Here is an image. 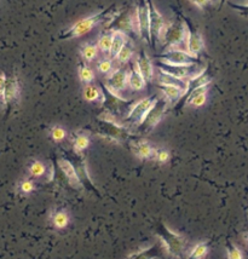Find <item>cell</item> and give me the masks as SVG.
Here are the masks:
<instances>
[{
  "label": "cell",
  "instance_id": "cell-1",
  "mask_svg": "<svg viewBox=\"0 0 248 259\" xmlns=\"http://www.w3.org/2000/svg\"><path fill=\"white\" fill-rule=\"evenodd\" d=\"M113 9L114 6H110V8L107 9V10L97 12V14H94L91 15V16L85 17L82 18V20L77 21V22L74 23L70 28H68L67 30H64V32H62L58 38L61 40H69V39L79 38V36L85 35V34L91 32L92 28L97 26V24L104 22V21H108V22H109L111 18L115 16L116 14V12L114 14Z\"/></svg>",
  "mask_w": 248,
  "mask_h": 259
},
{
  "label": "cell",
  "instance_id": "cell-2",
  "mask_svg": "<svg viewBox=\"0 0 248 259\" xmlns=\"http://www.w3.org/2000/svg\"><path fill=\"white\" fill-rule=\"evenodd\" d=\"M188 35V27L185 23V20H176L173 22L166 23L165 29H163L162 35H161L160 44L163 48V50H171V49H182V45H184L187 41ZM187 51V50H185Z\"/></svg>",
  "mask_w": 248,
  "mask_h": 259
},
{
  "label": "cell",
  "instance_id": "cell-3",
  "mask_svg": "<svg viewBox=\"0 0 248 259\" xmlns=\"http://www.w3.org/2000/svg\"><path fill=\"white\" fill-rule=\"evenodd\" d=\"M108 30H119L130 35H138V26H137V14L136 10L132 9H126L122 12H116L107 24Z\"/></svg>",
  "mask_w": 248,
  "mask_h": 259
},
{
  "label": "cell",
  "instance_id": "cell-4",
  "mask_svg": "<svg viewBox=\"0 0 248 259\" xmlns=\"http://www.w3.org/2000/svg\"><path fill=\"white\" fill-rule=\"evenodd\" d=\"M156 233L159 234L165 249L175 257H181L187 246V240L184 236L179 235L170 229L165 223H159L156 227Z\"/></svg>",
  "mask_w": 248,
  "mask_h": 259
},
{
  "label": "cell",
  "instance_id": "cell-5",
  "mask_svg": "<svg viewBox=\"0 0 248 259\" xmlns=\"http://www.w3.org/2000/svg\"><path fill=\"white\" fill-rule=\"evenodd\" d=\"M170 102L166 100V98H159L155 106L149 110V113L147 114L142 124L138 126V130L141 134L147 135L149 132H151L153 130L159 125V122L162 120L163 115H165L167 107H169Z\"/></svg>",
  "mask_w": 248,
  "mask_h": 259
},
{
  "label": "cell",
  "instance_id": "cell-6",
  "mask_svg": "<svg viewBox=\"0 0 248 259\" xmlns=\"http://www.w3.org/2000/svg\"><path fill=\"white\" fill-rule=\"evenodd\" d=\"M157 68H159V72L169 74V75L175 76L177 79L185 80V81H189V80L196 78L203 72H206V67H201L198 64H194V66H169V64L160 63Z\"/></svg>",
  "mask_w": 248,
  "mask_h": 259
},
{
  "label": "cell",
  "instance_id": "cell-7",
  "mask_svg": "<svg viewBox=\"0 0 248 259\" xmlns=\"http://www.w3.org/2000/svg\"><path fill=\"white\" fill-rule=\"evenodd\" d=\"M157 100H159V97L154 96L143 98V100L138 101L137 103L131 108V110L127 114L126 118L123 119V122H129V124L136 126L141 125L142 121H143L145 116H147V114L149 113V110L155 106Z\"/></svg>",
  "mask_w": 248,
  "mask_h": 259
},
{
  "label": "cell",
  "instance_id": "cell-8",
  "mask_svg": "<svg viewBox=\"0 0 248 259\" xmlns=\"http://www.w3.org/2000/svg\"><path fill=\"white\" fill-rule=\"evenodd\" d=\"M160 62L169 66H194L197 64V58L181 49H171L163 51L159 56Z\"/></svg>",
  "mask_w": 248,
  "mask_h": 259
},
{
  "label": "cell",
  "instance_id": "cell-9",
  "mask_svg": "<svg viewBox=\"0 0 248 259\" xmlns=\"http://www.w3.org/2000/svg\"><path fill=\"white\" fill-rule=\"evenodd\" d=\"M21 97V85L20 79L16 74H12L10 76H6L4 96H3V106L6 108L8 112H10L11 108H14L20 102Z\"/></svg>",
  "mask_w": 248,
  "mask_h": 259
},
{
  "label": "cell",
  "instance_id": "cell-10",
  "mask_svg": "<svg viewBox=\"0 0 248 259\" xmlns=\"http://www.w3.org/2000/svg\"><path fill=\"white\" fill-rule=\"evenodd\" d=\"M127 88V70L122 68H116L110 74H108L107 81H105V89L110 92L111 96L126 101L121 96V92L125 91Z\"/></svg>",
  "mask_w": 248,
  "mask_h": 259
},
{
  "label": "cell",
  "instance_id": "cell-11",
  "mask_svg": "<svg viewBox=\"0 0 248 259\" xmlns=\"http://www.w3.org/2000/svg\"><path fill=\"white\" fill-rule=\"evenodd\" d=\"M137 14V26H138V36L147 44L151 45L150 35V17H149V8L147 0H141L136 8Z\"/></svg>",
  "mask_w": 248,
  "mask_h": 259
},
{
  "label": "cell",
  "instance_id": "cell-12",
  "mask_svg": "<svg viewBox=\"0 0 248 259\" xmlns=\"http://www.w3.org/2000/svg\"><path fill=\"white\" fill-rule=\"evenodd\" d=\"M149 8V17H150V35H151V45L156 46L157 42L161 41V35H162L163 29H165L166 22L165 18L160 14V11L155 8L154 3L151 0H147Z\"/></svg>",
  "mask_w": 248,
  "mask_h": 259
},
{
  "label": "cell",
  "instance_id": "cell-13",
  "mask_svg": "<svg viewBox=\"0 0 248 259\" xmlns=\"http://www.w3.org/2000/svg\"><path fill=\"white\" fill-rule=\"evenodd\" d=\"M188 27V35H187V41H185V50L191 56L198 60V55L203 51L204 49V41L202 34L198 32L197 29H195L193 26H190V23L185 20Z\"/></svg>",
  "mask_w": 248,
  "mask_h": 259
},
{
  "label": "cell",
  "instance_id": "cell-14",
  "mask_svg": "<svg viewBox=\"0 0 248 259\" xmlns=\"http://www.w3.org/2000/svg\"><path fill=\"white\" fill-rule=\"evenodd\" d=\"M132 152L137 158L141 160H150L155 158V153H156V148H154L145 140L133 141L131 143Z\"/></svg>",
  "mask_w": 248,
  "mask_h": 259
},
{
  "label": "cell",
  "instance_id": "cell-15",
  "mask_svg": "<svg viewBox=\"0 0 248 259\" xmlns=\"http://www.w3.org/2000/svg\"><path fill=\"white\" fill-rule=\"evenodd\" d=\"M135 62L137 63L139 72L142 73V75H143L145 81L147 82L151 81L154 78V67H153V62H151L150 57H149L147 52L142 51L137 56V58H136Z\"/></svg>",
  "mask_w": 248,
  "mask_h": 259
},
{
  "label": "cell",
  "instance_id": "cell-16",
  "mask_svg": "<svg viewBox=\"0 0 248 259\" xmlns=\"http://www.w3.org/2000/svg\"><path fill=\"white\" fill-rule=\"evenodd\" d=\"M127 85L130 86L132 91H142L147 85V81L139 72L137 63H133L132 68L127 70Z\"/></svg>",
  "mask_w": 248,
  "mask_h": 259
},
{
  "label": "cell",
  "instance_id": "cell-17",
  "mask_svg": "<svg viewBox=\"0 0 248 259\" xmlns=\"http://www.w3.org/2000/svg\"><path fill=\"white\" fill-rule=\"evenodd\" d=\"M58 166H60L61 171L63 172V175L66 176L67 180L69 181V183L72 184L74 188H80L81 187V180H80L79 175H77L76 169L72 165V162L68 161L67 159H58Z\"/></svg>",
  "mask_w": 248,
  "mask_h": 259
},
{
  "label": "cell",
  "instance_id": "cell-18",
  "mask_svg": "<svg viewBox=\"0 0 248 259\" xmlns=\"http://www.w3.org/2000/svg\"><path fill=\"white\" fill-rule=\"evenodd\" d=\"M111 32V48H110V54L109 58L114 60L116 57V55L119 54V51L129 42L130 38L119 30H109Z\"/></svg>",
  "mask_w": 248,
  "mask_h": 259
},
{
  "label": "cell",
  "instance_id": "cell-19",
  "mask_svg": "<svg viewBox=\"0 0 248 259\" xmlns=\"http://www.w3.org/2000/svg\"><path fill=\"white\" fill-rule=\"evenodd\" d=\"M82 96L85 98V101L88 102H96V103H104L105 97L104 92L92 84L85 85L82 91Z\"/></svg>",
  "mask_w": 248,
  "mask_h": 259
},
{
  "label": "cell",
  "instance_id": "cell-20",
  "mask_svg": "<svg viewBox=\"0 0 248 259\" xmlns=\"http://www.w3.org/2000/svg\"><path fill=\"white\" fill-rule=\"evenodd\" d=\"M163 248L165 247H163L162 243H155L151 247L136 253L131 259H155L162 255Z\"/></svg>",
  "mask_w": 248,
  "mask_h": 259
},
{
  "label": "cell",
  "instance_id": "cell-21",
  "mask_svg": "<svg viewBox=\"0 0 248 259\" xmlns=\"http://www.w3.org/2000/svg\"><path fill=\"white\" fill-rule=\"evenodd\" d=\"M160 90L162 91L163 96L169 102H177L181 100L182 97H184L185 90H183L181 88H176V86H170V85H159Z\"/></svg>",
  "mask_w": 248,
  "mask_h": 259
},
{
  "label": "cell",
  "instance_id": "cell-22",
  "mask_svg": "<svg viewBox=\"0 0 248 259\" xmlns=\"http://www.w3.org/2000/svg\"><path fill=\"white\" fill-rule=\"evenodd\" d=\"M157 80H159V85L176 86V88H181V89H183V90H187L188 81H185V80L177 79V78H175V76L169 75V74L159 72V75H157Z\"/></svg>",
  "mask_w": 248,
  "mask_h": 259
},
{
  "label": "cell",
  "instance_id": "cell-23",
  "mask_svg": "<svg viewBox=\"0 0 248 259\" xmlns=\"http://www.w3.org/2000/svg\"><path fill=\"white\" fill-rule=\"evenodd\" d=\"M132 56H133V45H132V40L130 39L129 42H127L121 50L119 51V54L116 55V57L114 58V60H116V62L119 64H127L132 60Z\"/></svg>",
  "mask_w": 248,
  "mask_h": 259
},
{
  "label": "cell",
  "instance_id": "cell-24",
  "mask_svg": "<svg viewBox=\"0 0 248 259\" xmlns=\"http://www.w3.org/2000/svg\"><path fill=\"white\" fill-rule=\"evenodd\" d=\"M77 74H79V78L81 80L82 84L88 85L92 84V81L95 80V73L94 70L90 68L85 62H81L77 68Z\"/></svg>",
  "mask_w": 248,
  "mask_h": 259
},
{
  "label": "cell",
  "instance_id": "cell-25",
  "mask_svg": "<svg viewBox=\"0 0 248 259\" xmlns=\"http://www.w3.org/2000/svg\"><path fill=\"white\" fill-rule=\"evenodd\" d=\"M98 48L96 44H85L81 48V57L84 62H92L98 56Z\"/></svg>",
  "mask_w": 248,
  "mask_h": 259
},
{
  "label": "cell",
  "instance_id": "cell-26",
  "mask_svg": "<svg viewBox=\"0 0 248 259\" xmlns=\"http://www.w3.org/2000/svg\"><path fill=\"white\" fill-rule=\"evenodd\" d=\"M97 48L99 52H102V54L105 55V56L109 57L110 48H111V32L104 33L99 36Z\"/></svg>",
  "mask_w": 248,
  "mask_h": 259
},
{
  "label": "cell",
  "instance_id": "cell-27",
  "mask_svg": "<svg viewBox=\"0 0 248 259\" xmlns=\"http://www.w3.org/2000/svg\"><path fill=\"white\" fill-rule=\"evenodd\" d=\"M52 222H54V226L57 229H64L69 224V214L66 211L56 212L54 218H52Z\"/></svg>",
  "mask_w": 248,
  "mask_h": 259
},
{
  "label": "cell",
  "instance_id": "cell-28",
  "mask_svg": "<svg viewBox=\"0 0 248 259\" xmlns=\"http://www.w3.org/2000/svg\"><path fill=\"white\" fill-rule=\"evenodd\" d=\"M90 146V138L86 135H77L74 140V150L76 153H81Z\"/></svg>",
  "mask_w": 248,
  "mask_h": 259
},
{
  "label": "cell",
  "instance_id": "cell-29",
  "mask_svg": "<svg viewBox=\"0 0 248 259\" xmlns=\"http://www.w3.org/2000/svg\"><path fill=\"white\" fill-rule=\"evenodd\" d=\"M45 172H46V167L42 161H38V160H35V161H33L32 163H30L29 174H30V176H32V177L40 178V177H43V176L45 175Z\"/></svg>",
  "mask_w": 248,
  "mask_h": 259
},
{
  "label": "cell",
  "instance_id": "cell-30",
  "mask_svg": "<svg viewBox=\"0 0 248 259\" xmlns=\"http://www.w3.org/2000/svg\"><path fill=\"white\" fill-rule=\"evenodd\" d=\"M207 252H209V245L206 242L197 243L193 251H191L189 259H201L207 254Z\"/></svg>",
  "mask_w": 248,
  "mask_h": 259
},
{
  "label": "cell",
  "instance_id": "cell-31",
  "mask_svg": "<svg viewBox=\"0 0 248 259\" xmlns=\"http://www.w3.org/2000/svg\"><path fill=\"white\" fill-rule=\"evenodd\" d=\"M97 70L99 73L105 74V75L110 74L113 72V60L111 58H103V60L99 61L97 64Z\"/></svg>",
  "mask_w": 248,
  "mask_h": 259
},
{
  "label": "cell",
  "instance_id": "cell-32",
  "mask_svg": "<svg viewBox=\"0 0 248 259\" xmlns=\"http://www.w3.org/2000/svg\"><path fill=\"white\" fill-rule=\"evenodd\" d=\"M51 137L55 142L60 143L67 137V131L62 126H54L51 128Z\"/></svg>",
  "mask_w": 248,
  "mask_h": 259
},
{
  "label": "cell",
  "instance_id": "cell-33",
  "mask_svg": "<svg viewBox=\"0 0 248 259\" xmlns=\"http://www.w3.org/2000/svg\"><path fill=\"white\" fill-rule=\"evenodd\" d=\"M154 159L160 163H166L170 161V159H171V154H170L167 149H162V148H161V149H156Z\"/></svg>",
  "mask_w": 248,
  "mask_h": 259
},
{
  "label": "cell",
  "instance_id": "cell-34",
  "mask_svg": "<svg viewBox=\"0 0 248 259\" xmlns=\"http://www.w3.org/2000/svg\"><path fill=\"white\" fill-rule=\"evenodd\" d=\"M229 6L236 10L241 16L248 18V3H246V4H236V3L229 2Z\"/></svg>",
  "mask_w": 248,
  "mask_h": 259
},
{
  "label": "cell",
  "instance_id": "cell-35",
  "mask_svg": "<svg viewBox=\"0 0 248 259\" xmlns=\"http://www.w3.org/2000/svg\"><path fill=\"white\" fill-rule=\"evenodd\" d=\"M228 255L229 259H243L242 252L240 251V248H237L236 246L229 243L228 246Z\"/></svg>",
  "mask_w": 248,
  "mask_h": 259
},
{
  "label": "cell",
  "instance_id": "cell-36",
  "mask_svg": "<svg viewBox=\"0 0 248 259\" xmlns=\"http://www.w3.org/2000/svg\"><path fill=\"white\" fill-rule=\"evenodd\" d=\"M20 189L21 192L24 194H30L34 189H35V186H34V182H32L30 180H24L21 182Z\"/></svg>",
  "mask_w": 248,
  "mask_h": 259
},
{
  "label": "cell",
  "instance_id": "cell-37",
  "mask_svg": "<svg viewBox=\"0 0 248 259\" xmlns=\"http://www.w3.org/2000/svg\"><path fill=\"white\" fill-rule=\"evenodd\" d=\"M211 2L212 0H191V3L196 5L198 9H201V10H204L211 4Z\"/></svg>",
  "mask_w": 248,
  "mask_h": 259
},
{
  "label": "cell",
  "instance_id": "cell-38",
  "mask_svg": "<svg viewBox=\"0 0 248 259\" xmlns=\"http://www.w3.org/2000/svg\"><path fill=\"white\" fill-rule=\"evenodd\" d=\"M5 81H6L5 73H0V101H3V96H4Z\"/></svg>",
  "mask_w": 248,
  "mask_h": 259
},
{
  "label": "cell",
  "instance_id": "cell-39",
  "mask_svg": "<svg viewBox=\"0 0 248 259\" xmlns=\"http://www.w3.org/2000/svg\"><path fill=\"white\" fill-rule=\"evenodd\" d=\"M228 2V0H219V3H221V5H223V4H225V3Z\"/></svg>",
  "mask_w": 248,
  "mask_h": 259
},
{
  "label": "cell",
  "instance_id": "cell-40",
  "mask_svg": "<svg viewBox=\"0 0 248 259\" xmlns=\"http://www.w3.org/2000/svg\"><path fill=\"white\" fill-rule=\"evenodd\" d=\"M243 2H244V3H243V4H246V3H248V0H243Z\"/></svg>",
  "mask_w": 248,
  "mask_h": 259
},
{
  "label": "cell",
  "instance_id": "cell-41",
  "mask_svg": "<svg viewBox=\"0 0 248 259\" xmlns=\"http://www.w3.org/2000/svg\"><path fill=\"white\" fill-rule=\"evenodd\" d=\"M246 237H247V240H248V231H247V234H246Z\"/></svg>",
  "mask_w": 248,
  "mask_h": 259
}]
</instances>
